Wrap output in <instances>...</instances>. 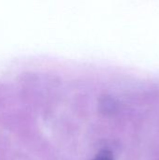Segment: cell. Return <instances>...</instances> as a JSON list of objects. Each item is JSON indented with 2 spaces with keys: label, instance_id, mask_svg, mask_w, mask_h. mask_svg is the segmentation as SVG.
I'll return each mask as SVG.
<instances>
[{
  "label": "cell",
  "instance_id": "cell-1",
  "mask_svg": "<svg viewBox=\"0 0 159 160\" xmlns=\"http://www.w3.org/2000/svg\"><path fill=\"white\" fill-rule=\"evenodd\" d=\"M94 160H113V158L109 151H102Z\"/></svg>",
  "mask_w": 159,
  "mask_h": 160
}]
</instances>
